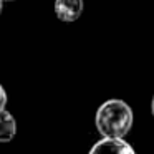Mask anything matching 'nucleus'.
<instances>
[{"label": "nucleus", "instance_id": "0eeeda50", "mask_svg": "<svg viewBox=\"0 0 154 154\" xmlns=\"http://www.w3.org/2000/svg\"><path fill=\"white\" fill-rule=\"evenodd\" d=\"M2 8H4V0H0V14H2Z\"/></svg>", "mask_w": 154, "mask_h": 154}, {"label": "nucleus", "instance_id": "20e7f679", "mask_svg": "<svg viewBox=\"0 0 154 154\" xmlns=\"http://www.w3.org/2000/svg\"><path fill=\"white\" fill-rule=\"evenodd\" d=\"M17 133L15 118L7 109H0V143H10Z\"/></svg>", "mask_w": 154, "mask_h": 154}, {"label": "nucleus", "instance_id": "39448f33", "mask_svg": "<svg viewBox=\"0 0 154 154\" xmlns=\"http://www.w3.org/2000/svg\"><path fill=\"white\" fill-rule=\"evenodd\" d=\"M5 104H7V93H5L4 86L0 85V109H4Z\"/></svg>", "mask_w": 154, "mask_h": 154}, {"label": "nucleus", "instance_id": "7ed1b4c3", "mask_svg": "<svg viewBox=\"0 0 154 154\" xmlns=\"http://www.w3.org/2000/svg\"><path fill=\"white\" fill-rule=\"evenodd\" d=\"M83 12V0H55V15L61 22H75Z\"/></svg>", "mask_w": 154, "mask_h": 154}, {"label": "nucleus", "instance_id": "f03ea898", "mask_svg": "<svg viewBox=\"0 0 154 154\" xmlns=\"http://www.w3.org/2000/svg\"><path fill=\"white\" fill-rule=\"evenodd\" d=\"M90 154H136L123 137H103L91 147Z\"/></svg>", "mask_w": 154, "mask_h": 154}, {"label": "nucleus", "instance_id": "423d86ee", "mask_svg": "<svg viewBox=\"0 0 154 154\" xmlns=\"http://www.w3.org/2000/svg\"><path fill=\"white\" fill-rule=\"evenodd\" d=\"M151 111H152V116H154V98H152V103H151Z\"/></svg>", "mask_w": 154, "mask_h": 154}, {"label": "nucleus", "instance_id": "f257e3e1", "mask_svg": "<svg viewBox=\"0 0 154 154\" xmlns=\"http://www.w3.org/2000/svg\"><path fill=\"white\" fill-rule=\"evenodd\" d=\"M96 128L103 137H124L133 128V111L121 100H108L96 111Z\"/></svg>", "mask_w": 154, "mask_h": 154}, {"label": "nucleus", "instance_id": "6e6552de", "mask_svg": "<svg viewBox=\"0 0 154 154\" xmlns=\"http://www.w3.org/2000/svg\"><path fill=\"white\" fill-rule=\"evenodd\" d=\"M4 2H5V0H4ZM7 2H12V0H7Z\"/></svg>", "mask_w": 154, "mask_h": 154}]
</instances>
